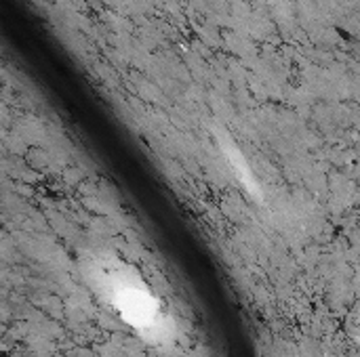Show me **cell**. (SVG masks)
<instances>
[{"instance_id": "1", "label": "cell", "mask_w": 360, "mask_h": 357, "mask_svg": "<svg viewBox=\"0 0 360 357\" xmlns=\"http://www.w3.org/2000/svg\"><path fill=\"white\" fill-rule=\"evenodd\" d=\"M112 301L116 305V309L120 311V315H122L131 326H137L139 330H143V332L156 326L158 305L143 286L114 282Z\"/></svg>"}]
</instances>
